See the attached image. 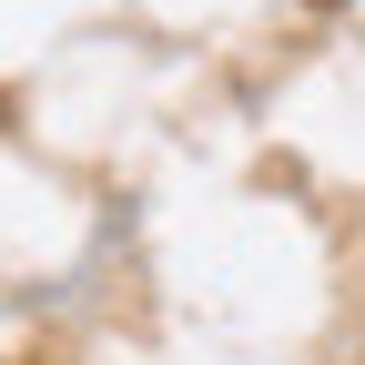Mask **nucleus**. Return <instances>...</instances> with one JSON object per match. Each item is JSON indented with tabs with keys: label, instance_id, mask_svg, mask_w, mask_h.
Masks as SVG:
<instances>
[]
</instances>
